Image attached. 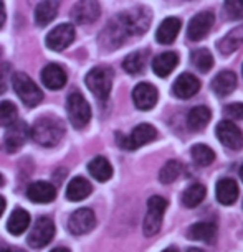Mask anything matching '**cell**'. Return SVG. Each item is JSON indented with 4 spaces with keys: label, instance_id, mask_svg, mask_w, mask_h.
Segmentation results:
<instances>
[{
    "label": "cell",
    "instance_id": "cell-1",
    "mask_svg": "<svg viewBox=\"0 0 243 252\" xmlns=\"http://www.w3.org/2000/svg\"><path fill=\"white\" fill-rule=\"evenodd\" d=\"M65 135V126L60 119L41 117L33 124L30 137L41 147H55Z\"/></svg>",
    "mask_w": 243,
    "mask_h": 252
},
{
    "label": "cell",
    "instance_id": "cell-2",
    "mask_svg": "<svg viewBox=\"0 0 243 252\" xmlns=\"http://www.w3.org/2000/svg\"><path fill=\"white\" fill-rule=\"evenodd\" d=\"M12 86L17 96L27 107H35L43 101V93L25 73H15L12 76Z\"/></svg>",
    "mask_w": 243,
    "mask_h": 252
},
{
    "label": "cell",
    "instance_id": "cell-3",
    "mask_svg": "<svg viewBox=\"0 0 243 252\" xmlns=\"http://www.w3.org/2000/svg\"><path fill=\"white\" fill-rule=\"evenodd\" d=\"M66 111H68L70 124L75 129H84L88 126L89 119H91V107L83 94L71 93L66 99Z\"/></svg>",
    "mask_w": 243,
    "mask_h": 252
},
{
    "label": "cell",
    "instance_id": "cell-4",
    "mask_svg": "<svg viewBox=\"0 0 243 252\" xmlns=\"http://www.w3.org/2000/svg\"><path fill=\"white\" fill-rule=\"evenodd\" d=\"M167 209V201L162 196H151L147 201V213L144 218V224H142V232L147 237H152L159 232L164 220V213Z\"/></svg>",
    "mask_w": 243,
    "mask_h": 252
},
{
    "label": "cell",
    "instance_id": "cell-5",
    "mask_svg": "<svg viewBox=\"0 0 243 252\" xmlns=\"http://www.w3.org/2000/svg\"><path fill=\"white\" fill-rule=\"evenodd\" d=\"M84 84L98 99H108L113 88V71L104 66L93 68L84 78Z\"/></svg>",
    "mask_w": 243,
    "mask_h": 252
},
{
    "label": "cell",
    "instance_id": "cell-6",
    "mask_svg": "<svg viewBox=\"0 0 243 252\" xmlns=\"http://www.w3.org/2000/svg\"><path fill=\"white\" fill-rule=\"evenodd\" d=\"M157 137V130L151 124H139L137 127L132 129L129 135H122L118 134L116 142L119 147H122L124 150H136L139 147L149 144Z\"/></svg>",
    "mask_w": 243,
    "mask_h": 252
},
{
    "label": "cell",
    "instance_id": "cell-7",
    "mask_svg": "<svg viewBox=\"0 0 243 252\" xmlns=\"http://www.w3.org/2000/svg\"><path fill=\"white\" fill-rule=\"evenodd\" d=\"M55 236V222L50 218H38L37 222L33 224L30 234H28V246L33 249H41Z\"/></svg>",
    "mask_w": 243,
    "mask_h": 252
},
{
    "label": "cell",
    "instance_id": "cell-8",
    "mask_svg": "<svg viewBox=\"0 0 243 252\" xmlns=\"http://www.w3.org/2000/svg\"><path fill=\"white\" fill-rule=\"evenodd\" d=\"M75 40V27L71 23H61L55 27L45 38V43L51 51H63L73 43Z\"/></svg>",
    "mask_w": 243,
    "mask_h": 252
},
{
    "label": "cell",
    "instance_id": "cell-9",
    "mask_svg": "<svg viewBox=\"0 0 243 252\" xmlns=\"http://www.w3.org/2000/svg\"><path fill=\"white\" fill-rule=\"evenodd\" d=\"M101 15V7L98 0H80L76 5L71 8V18L78 25H89L96 22Z\"/></svg>",
    "mask_w": 243,
    "mask_h": 252
},
{
    "label": "cell",
    "instance_id": "cell-10",
    "mask_svg": "<svg viewBox=\"0 0 243 252\" xmlns=\"http://www.w3.org/2000/svg\"><path fill=\"white\" fill-rule=\"evenodd\" d=\"M28 137H30V129H28L27 124L23 121H15L7 127L3 147H5L7 152L13 154V152L22 149L23 144L28 140Z\"/></svg>",
    "mask_w": 243,
    "mask_h": 252
},
{
    "label": "cell",
    "instance_id": "cell-11",
    "mask_svg": "<svg viewBox=\"0 0 243 252\" xmlns=\"http://www.w3.org/2000/svg\"><path fill=\"white\" fill-rule=\"evenodd\" d=\"M217 139L220 140V144H223L227 149L230 150H240L243 147V134L238 129L237 124H233L232 121H222L217 126Z\"/></svg>",
    "mask_w": 243,
    "mask_h": 252
},
{
    "label": "cell",
    "instance_id": "cell-12",
    "mask_svg": "<svg viewBox=\"0 0 243 252\" xmlns=\"http://www.w3.org/2000/svg\"><path fill=\"white\" fill-rule=\"evenodd\" d=\"M96 224V216L89 208H81L78 211H75L68 220V229L71 234L75 236H83L88 234Z\"/></svg>",
    "mask_w": 243,
    "mask_h": 252
},
{
    "label": "cell",
    "instance_id": "cell-13",
    "mask_svg": "<svg viewBox=\"0 0 243 252\" xmlns=\"http://www.w3.org/2000/svg\"><path fill=\"white\" fill-rule=\"evenodd\" d=\"M215 17L212 12H200L197 13L192 20L189 22L187 27V36L194 41H200L202 38H205L210 32V28L213 27Z\"/></svg>",
    "mask_w": 243,
    "mask_h": 252
},
{
    "label": "cell",
    "instance_id": "cell-14",
    "mask_svg": "<svg viewBox=\"0 0 243 252\" xmlns=\"http://www.w3.org/2000/svg\"><path fill=\"white\" fill-rule=\"evenodd\" d=\"M157 97H159V93L157 89L149 83H141L137 84L132 91V101H134V106L139 109V111H149L156 106Z\"/></svg>",
    "mask_w": 243,
    "mask_h": 252
},
{
    "label": "cell",
    "instance_id": "cell-15",
    "mask_svg": "<svg viewBox=\"0 0 243 252\" xmlns=\"http://www.w3.org/2000/svg\"><path fill=\"white\" fill-rule=\"evenodd\" d=\"M199 89H200V81L195 78L194 74L184 73L175 79V83L172 86V93H174V96L179 99H190L199 93Z\"/></svg>",
    "mask_w": 243,
    "mask_h": 252
},
{
    "label": "cell",
    "instance_id": "cell-16",
    "mask_svg": "<svg viewBox=\"0 0 243 252\" xmlns=\"http://www.w3.org/2000/svg\"><path fill=\"white\" fill-rule=\"evenodd\" d=\"M41 83L51 91H58L66 84V73L60 64L50 63L41 69Z\"/></svg>",
    "mask_w": 243,
    "mask_h": 252
},
{
    "label": "cell",
    "instance_id": "cell-17",
    "mask_svg": "<svg viewBox=\"0 0 243 252\" xmlns=\"http://www.w3.org/2000/svg\"><path fill=\"white\" fill-rule=\"evenodd\" d=\"M27 198L33 203H51L56 198V188L48 182H35L28 187Z\"/></svg>",
    "mask_w": 243,
    "mask_h": 252
},
{
    "label": "cell",
    "instance_id": "cell-18",
    "mask_svg": "<svg viewBox=\"0 0 243 252\" xmlns=\"http://www.w3.org/2000/svg\"><path fill=\"white\" fill-rule=\"evenodd\" d=\"M180 27H182V22H180L177 17H167L165 20H162V23L156 32L157 43L170 45L175 38H177L179 32H180Z\"/></svg>",
    "mask_w": 243,
    "mask_h": 252
},
{
    "label": "cell",
    "instance_id": "cell-19",
    "mask_svg": "<svg viewBox=\"0 0 243 252\" xmlns=\"http://www.w3.org/2000/svg\"><path fill=\"white\" fill-rule=\"evenodd\" d=\"M237 88V76L233 71H220L215 78L212 79V89L217 96H228L235 91Z\"/></svg>",
    "mask_w": 243,
    "mask_h": 252
},
{
    "label": "cell",
    "instance_id": "cell-20",
    "mask_svg": "<svg viewBox=\"0 0 243 252\" xmlns=\"http://www.w3.org/2000/svg\"><path fill=\"white\" fill-rule=\"evenodd\" d=\"M215 196L218 199V203L223 206H230L237 201L238 198V185L235 180L232 178H222L217 183L215 188Z\"/></svg>",
    "mask_w": 243,
    "mask_h": 252
},
{
    "label": "cell",
    "instance_id": "cell-21",
    "mask_svg": "<svg viewBox=\"0 0 243 252\" xmlns=\"http://www.w3.org/2000/svg\"><path fill=\"white\" fill-rule=\"evenodd\" d=\"M177 63H179L177 53L167 51V53H162L152 60V71H154L159 78H167V76L175 69Z\"/></svg>",
    "mask_w": 243,
    "mask_h": 252
},
{
    "label": "cell",
    "instance_id": "cell-22",
    "mask_svg": "<svg viewBox=\"0 0 243 252\" xmlns=\"http://www.w3.org/2000/svg\"><path fill=\"white\" fill-rule=\"evenodd\" d=\"M58 15V2L56 0H41L35 8V23L38 27H46Z\"/></svg>",
    "mask_w": 243,
    "mask_h": 252
},
{
    "label": "cell",
    "instance_id": "cell-23",
    "mask_svg": "<svg viewBox=\"0 0 243 252\" xmlns=\"http://www.w3.org/2000/svg\"><path fill=\"white\" fill-rule=\"evenodd\" d=\"M91 191H93L91 183H89L86 178L75 177L68 183V188H66V198H68L70 201H81V199L88 198L89 194H91Z\"/></svg>",
    "mask_w": 243,
    "mask_h": 252
},
{
    "label": "cell",
    "instance_id": "cell-24",
    "mask_svg": "<svg viewBox=\"0 0 243 252\" xmlns=\"http://www.w3.org/2000/svg\"><path fill=\"white\" fill-rule=\"evenodd\" d=\"M187 237L194 241H203L207 244H212L217 239V226L212 224V222H197V224L189 227Z\"/></svg>",
    "mask_w": 243,
    "mask_h": 252
},
{
    "label": "cell",
    "instance_id": "cell-25",
    "mask_svg": "<svg viewBox=\"0 0 243 252\" xmlns=\"http://www.w3.org/2000/svg\"><path fill=\"white\" fill-rule=\"evenodd\" d=\"M88 172L94 180L104 183L113 177V166L104 157H94L88 163Z\"/></svg>",
    "mask_w": 243,
    "mask_h": 252
},
{
    "label": "cell",
    "instance_id": "cell-26",
    "mask_svg": "<svg viewBox=\"0 0 243 252\" xmlns=\"http://www.w3.org/2000/svg\"><path fill=\"white\" fill-rule=\"evenodd\" d=\"M212 117L210 109L205 106H197L194 109H190L189 116H187V124H189V129L194 132H199L202 129H205L208 121Z\"/></svg>",
    "mask_w": 243,
    "mask_h": 252
},
{
    "label": "cell",
    "instance_id": "cell-27",
    "mask_svg": "<svg viewBox=\"0 0 243 252\" xmlns=\"http://www.w3.org/2000/svg\"><path fill=\"white\" fill-rule=\"evenodd\" d=\"M28 224H30V215H28L25 209L18 208L8 218L7 229L12 236H20L28 229Z\"/></svg>",
    "mask_w": 243,
    "mask_h": 252
},
{
    "label": "cell",
    "instance_id": "cell-28",
    "mask_svg": "<svg viewBox=\"0 0 243 252\" xmlns=\"http://www.w3.org/2000/svg\"><path fill=\"white\" fill-rule=\"evenodd\" d=\"M242 43H243V25L235 28V30L228 32L227 35L218 41V51H220L222 55H230Z\"/></svg>",
    "mask_w": 243,
    "mask_h": 252
},
{
    "label": "cell",
    "instance_id": "cell-29",
    "mask_svg": "<svg viewBox=\"0 0 243 252\" xmlns=\"http://www.w3.org/2000/svg\"><path fill=\"white\" fill-rule=\"evenodd\" d=\"M146 61H147L146 50L134 51V53L127 55L124 58V61H122V68H124L126 73H129V74H139V73H142V69H144Z\"/></svg>",
    "mask_w": 243,
    "mask_h": 252
},
{
    "label": "cell",
    "instance_id": "cell-30",
    "mask_svg": "<svg viewBox=\"0 0 243 252\" xmlns=\"http://www.w3.org/2000/svg\"><path fill=\"white\" fill-rule=\"evenodd\" d=\"M205 194H207V189H205V187H203V185H200V183L190 185V187L185 189L184 194H182L184 206L185 208H195V206H199V204L203 201Z\"/></svg>",
    "mask_w": 243,
    "mask_h": 252
},
{
    "label": "cell",
    "instance_id": "cell-31",
    "mask_svg": "<svg viewBox=\"0 0 243 252\" xmlns=\"http://www.w3.org/2000/svg\"><path fill=\"white\" fill-rule=\"evenodd\" d=\"M190 154H192V158L199 166H208V165L213 163V160H215V154H213V150L210 149V147H207L203 144L194 145Z\"/></svg>",
    "mask_w": 243,
    "mask_h": 252
},
{
    "label": "cell",
    "instance_id": "cell-32",
    "mask_svg": "<svg viewBox=\"0 0 243 252\" xmlns=\"http://www.w3.org/2000/svg\"><path fill=\"white\" fill-rule=\"evenodd\" d=\"M182 173V165L177 160H169L167 163L161 168L159 172V182L164 185L174 183L179 178V175Z\"/></svg>",
    "mask_w": 243,
    "mask_h": 252
},
{
    "label": "cell",
    "instance_id": "cell-33",
    "mask_svg": "<svg viewBox=\"0 0 243 252\" xmlns=\"http://www.w3.org/2000/svg\"><path fill=\"white\" fill-rule=\"evenodd\" d=\"M192 63L199 71L207 73V71H210V68L213 66V58H212L210 51L202 48V50H197L192 53Z\"/></svg>",
    "mask_w": 243,
    "mask_h": 252
},
{
    "label": "cell",
    "instance_id": "cell-34",
    "mask_svg": "<svg viewBox=\"0 0 243 252\" xmlns=\"http://www.w3.org/2000/svg\"><path fill=\"white\" fill-rule=\"evenodd\" d=\"M17 121V107L10 101L0 102V127H8Z\"/></svg>",
    "mask_w": 243,
    "mask_h": 252
},
{
    "label": "cell",
    "instance_id": "cell-35",
    "mask_svg": "<svg viewBox=\"0 0 243 252\" xmlns=\"http://www.w3.org/2000/svg\"><path fill=\"white\" fill-rule=\"evenodd\" d=\"M225 13L230 18H242L243 0H225Z\"/></svg>",
    "mask_w": 243,
    "mask_h": 252
},
{
    "label": "cell",
    "instance_id": "cell-36",
    "mask_svg": "<svg viewBox=\"0 0 243 252\" xmlns=\"http://www.w3.org/2000/svg\"><path fill=\"white\" fill-rule=\"evenodd\" d=\"M227 117L233 119V121H243V104L242 102H233L225 106Z\"/></svg>",
    "mask_w": 243,
    "mask_h": 252
},
{
    "label": "cell",
    "instance_id": "cell-37",
    "mask_svg": "<svg viewBox=\"0 0 243 252\" xmlns=\"http://www.w3.org/2000/svg\"><path fill=\"white\" fill-rule=\"evenodd\" d=\"M5 84H7V66L0 68V94L5 93Z\"/></svg>",
    "mask_w": 243,
    "mask_h": 252
},
{
    "label": "cell",
    "instance_id": "cell-38",
    "mask_svg": "<svg viewBox=\"0 0 243 252\" xmlns=\"http://www.w3.org/2000/svg\"><path fill=\"white\" fill-rule=\"evenodd\" d=\"M5 23V7H3V2L0 0V28Z\"/></svg>",
    "mask_w": 243,
    "mask_h": 252
},
{
    "label": "cell",
    "instance_id": "cell-39",
    "mask_svg": "<svg viewBox=\"0 0 243 252\" xmlns=\"http://www.w3.org/2000/svg\"><path fill=\"white\" fill-rule=\"evenodd\" d=\"M3 252H25L20 247H8V246H3Z\"/></svg>",
    "mask_w": 243,
    "mask_h": 252
},
{
    "label": "cell",
    "instance_id": "cell-40",
    "mask_svg": "<svg viewBox=\"0 0 243 252\" xmlns=\"http://www.w3.org/2000/svg\"><path fill=\"white\" fill-rule=\"evenodd\" d=\"M3 211H5V198L0 196V216L3 215Z\"/></svg>",
    "mask_w": 243,
    "mask_h": 252
},
{
    "label": "cell",
    "instance_id": "cell-41",
    "mask_svg": "<svg viewBox=\"0 0 243 252\" xmlns=\"http://www.w3.org/2000/svg\"><path fill=\"white\" fill-rule=\"evenodd\" d=\"M51 252H70V251L66 249V247H56V249H53Z\"/></svg>",
    "mask_w": 243,
    "mask_h": 252
},
{
    "label": "cell",
    "instance_id": "cell-42",
    "mask_svg": "<svg viewBox=\"0 0 243 252\" xmlns=\"http://www.w3.org/2000/svg\"><path fill=\"white\" fill-rule=\"evenodd\" d=\"M162 252H179V251L175 249V247H167V249H165V251H162Z\"/></svg>",
    "mask_w": 243,
    "mask_h": 252
},
{
    "label": "cell",
    "instance_id": "cell-43",
    "mask_svg": "<svg viewBox=\"0 0 243 252\" xmlns=\"http://www.w3.org/2000/svg\"><path fill=\"white\" fill-rule=\"evenodd\" d=\"M187 252H203V251H200V249H197V247H194V249H189Z\"/></svg>",
    "mask_w": 243,
    "mask_h": 252
},
{
    "label": "cell",
    "instance_id": "cell-44",
    "mask_svg": "<svg viewBox=\"0 0 243 252\" xmlns=\"http://www.w3.org/2000/svg\"><path fill=\"white\" fill-rule=\"evenodd\" d=\"M2 185H3V177L0 175V187H2Z\"/></svg>",
    "mask_w": 243,
    "mask_h": 252
},
{
    "label": "cell",
    "instance_id": "cell-45",
    "mask_svg": "<svg viewBox=\"0 0 243 252\" xmlns=\"http://www.w3.org/2000/svg\"><path fill=\"white\" fill-rule=\"evenodd\" d=\"M240 177H242V180H243V165H242V168H240Z\"/></svg>",
    "mask_w": 243,
    "mask_h": 252
},
{
    "label": "cell",
    "instance_id": "cell-46",
    "mask_svg": "<svg viewBox=\"0 0 243 252\" xmlns=\"http://www.w3.org/2000/svg\"><path fill=\"white\" fill-rule=\"evenodd\" d=\"M0 252H3V246H0Z\"/></svg>",
    "mask_w": 243,
    "mask_h": 252
}]
</instances>
